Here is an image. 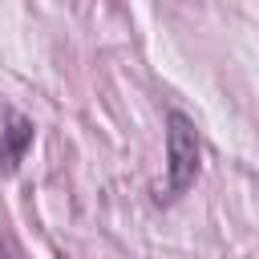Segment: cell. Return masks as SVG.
Segmentation results:
<instances>
[{
    "label": "cell",
    "mask_w": 259,
    "mask_h": 259,
    "mask_svg": "<svg viewBox=\"0 0 259 259\" xmlns=\"http://www.w3.org/2000/svg\"><path fill=\"white\" fill-rule=\"evenodd\" d=\"M198 178V134L178 109L166 113V198H178Z\"/></svg>",
    "instance_id": "cell-1"
},
{
    "label": "cell",
    "mask_w": 259,
    "mask_h": 259,
    "mask_svg": "<svg viewBox=\"0 0 259 259\" xmlns=\"http://www.w3.org/2000/svg\"><path fill=\"white\" fill-rule=\"evenodd\" d=\"M28 146H32V121L24 113L8 109L4 121H0V174H12Z\"/></svg>",
    "instance_id": "cell-2"
},
{
    "label": "cell",
    "mask_w": 259,
    "mask_h": 259,
    "mask_svg": "<svg viewBox=\"0 0 259 259\" xmlns=\"http://www.w3.org/2000/svg\"><path fill=\"white\" fill-rule=\"evenodd\" d=\"M0 259H4V255H0Z\"/></svg>",
    "instance_id": "cell-3"
}]
</instances>
